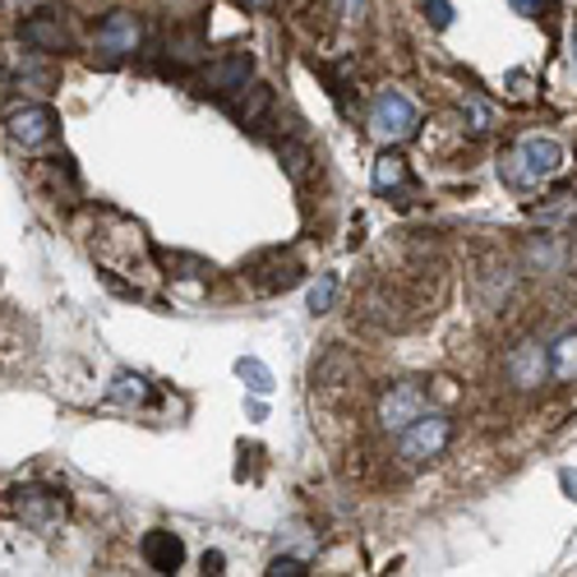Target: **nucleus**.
I'll use <instances>...</instances> for the list:
<instances>
[{
	"label": "nucleus",
	"instance_id": "1",
	"mask_svg": "<svg viewBox=\"0 0 577 577\" xmlns=\"http://www.w3.org/2000/svg\"><path fill=\"white\" fill-rule=\"evenodd\" d=\"M568 153H564V143L550 139V135H527L508 148V153L499 158V180L508 190H518V195H536L545 180H555L564 171Z\"/></svg>",
	"mask_w": 577,
	"mask_h": 577
},
{
	"label": "nucleus",
	"instance_id": "2",
	"mask_svg": "<svg viewBox=\"0 0 577 577\" xmlns=\"http://www.w3.org/2000/svg\"><path fill=\"white\" fill-rule=\"evenodd\" d=\"M416 126H420L416 102L407 93H398V88H384L370 107V135L379 143H407L416 135Z\"/></svg>",
	"mask_w": 577,
	"mask_h": 577
},
{
	"label": "nucleus",
	"instance_id": "3",
	"mask_svg": "<svg viewBox=\"0 0 577 577\" xmlns=\"http://www.w3.org/2000/svg\"><path fill=\"white\" fill-rule=\"evenodd\" d=\"M448 439H452V420L425 411L420 420H411L407 430L398 435V458H402L407 467H425V462L439 458V452L448 448Z\"/></svg>",
	"mask_w": 577,
	"mask_h": 577
},
{
	"label": "nucleus",
	"instance_id": "4",
	"mask_svg": "<svg viewBox=\"0 0 577 577\" xmlns=\"http://www.w3.org/2000/svg\"><path fill=\"white\" fill-rule=\"evenodd\" d=\"M425 411H430V398H425V388L416 379H398L392 388H384V398H379V425L388 435H402Z\"/></svg>",
	"mask_w": 577,
	"mask_h": 577
},
{
	"label": "nucleus",
	"instance_id": "5",
	"mask_svg": "<svg viewBox=\"0 0 577 577\" xmlns=\"http://www.w3.org/2000/svg\"><path fill=\"white\" fill-rule=\"evenodd\" d=\"M10 504H14L19 518L28 527H38V531H47V527H56L60 518H66V495L42 490V485H19Z\"/></svg>",
	"mask_w": 577,
	"mask_h": 577
},
{
	"label": "nucleus",
	"instance_id": "6",
	"mask_svg": "<svg viewBox=\"0 0 577 577\" xmlns=\"http://www.w3.org/2000/svg\"><path fill=\"white\" fill-rule=\"evenodd\" d=\"M504 375L518 388H540L545 379H550V347H540L536 338H523L504 356Z\"/></svg>",
	"mask_w": 577,
	"mask_h": 577
},
{
	"label": "nucleus",
	"instance_id": "7",
	"mask_svg": "<svg viewBox=\"0 0 577 577\" xmlns=\"http://www.w3.org/2000/svg\"><path fill=\"white\" fill-rule=\"evenodd\" d=\"M250 74H255V56H250V51H231V56L212 60V66L203 70V93H212V98L246 93Z\"/></svg>",
	"mask_w": 577,
	"mask_h": 577
},
{
	"label": "nucleus",
	"instance_id": "8",
	"mask_svg": "<svg viewBox=\"0 0 577 577\" xmlns=\"http://www.w3.org/2000/svg\"><path fill=\"white\" fill-rule=\"evenodd\" d=\"M56 126H60V116L51 111V107H19V111H10V120H6V130H10V139L19 143V148H42V143H51L56 139Z\"/></svg>",
	"mask_w": 577,
	"mask_h": 577
},
{
	"label": "nucleus",
	"instance_id": "9",
	"mask_svg": "<svg viewBox=\"0 0 577 577\" xmlns=\"http://www.w3.org/2000/svg\"><path fill=\"white\" fill-rule=\"evenodd\" d=\"M139 38H143V28H139V19H135L130 10H111V14L98 23V51H102L107 60H126V56L139 47Z\"/></svg>",
	"mask_w": 577,
	"mask_h": 577
},
{
	"label": "nucleus",
	"instance_id": "10",
	"mask_svg": "<svg viewBox=\"0 0 577 577\" xmlns=\"http://www.w3.org/2000/svg\"><path fill=\"white\" fill-rule=\"evenodd\" d=\"M375 195L388 203H411L416 199V176L398 153H379L375 162Z\"/></svg>",
	"mask_w": 577,
	"mask_h": 577
},
{
	"label": "nucleus",
	"instance_id": "11",
	"mask_svg": "<svg viewBox=\"0 0 577 577\" xmlns=\"http://www.w3.org/2000/svg\"><path fill=\"white\" fill-rule=\"evenodd\" d=\"M19 38L28 42V47H38V51H70V28L60 23V14L56 10H42V14H33V19H23L19 23Z\"/></svg>",
	"mask_w": 577,
	"mask_h": 577
},
{
	"label": "nucleus",
	"instance_id": "12",
	"mask_svg": "<svg viewBox=\"0 0 577 577\" xmlns=\"http://www.w3.org/2000/svg\"><path fill=\"white\" fill-rule=\"evenodd\" d=\"M139 550H143V564L153 573H180V564H186V540L171 536V531H148Z\"/></svg>",
	"mask_w": 577,
	"mask_h": 577
},
{
	"label": "nucleus",
	"instance_id": "13",
	"mask_svg": "<svg viewBox=\"0 0 577 577\" xmlns=\"http://www.w3.org/2000/svg\"><path fill=\"white\" fill-rule=\"evenodd\" d=\"M550 375L559 384H577V328L559 332L555 347H550Z\"/></svg>",
	"mask_w": 577,
	"mask_h": 577
},
{
	"label": "nucleus",
	"instance_id": "14",
	"mask_svg": "<svg viewBox=\"0 0 577 577\" xmlns=\"http://www.w3.org/2000/svg\"><path fill=\"white\" fill-rule=\"evenodd\" d=\"M236 375H240V384H246L250 392H259V398H268V392H272V370L263 366L259 356H240L236 360Z\"/></svg>",
	"mask_w": 577,
	"mask_h": 577
},
{
	"label": "nucleus",
	"instance_id": "15",
	"mask_svg": "<svg viewBox=\"0 0 577 577\" xmlns=\"http://www.w3.org/2000/svg\"><path fill=\"white\" fill-rule=\"evenodd\" d=\"M278 158H282V167H287V176L291 180H306L310 176V148L300 143V139H278Z\"/></svg>",
	"mask_w": 577,
	"mask_h": 577
},
{
	"label": "nucleus",
	"instance_id": "16",
	"mask_svg": "<svg viewBox=\"0 0 577 577\" xmlns=\"http://www.w3.org/2000/svg\"><path fill=\"white\" fill-rule=\"evenodd\" d=\"M111 402H120V407H143L148 402V379H139V375H116V384H111Z\"/></svg>",
	"mask_w": 577,
	"mask_h": 577
},
{
	"label": "nucleus",
	"instance_id": "17",
	"mask_svg": "<svg viewBox=\"0 0 577 577\" xmlns=\"http://www.w3.org/2000/svg\"><path fill=\"white\" fill-rule=\"evenodd\" d=\"M527 259H531L540 272H559V268H564V250L555 246V236H540V240H531Z\"/></svg>",
	"mask_w": 577,
	"mask_h": 577
},
{
	"label": "nucleus",
	"instance_id": "18",
	"mask_svg": "<svg viewBox=\"0 0 577 577\" xmlns=\"http://www.w3.org/2000/svg\"><path fill=\"white\" fill-rule=\"evenodd\" d=\"M246 93H250V102H240V107H231L236 111V120H240V126H255V120L268 111V102H272V93H268V88L263 83H250L246 88Z\"/></svg>",
	"mask_w": 577,
	"mask_h": 577
},
{
	"label": "nucleus",
	"instance_id": "19",
	"mask_svg": "<svg viewBox=\"0 0 577 577\" xmlns=\"http://www.w3.org/2000/svg\"><path fill=\"white\" fill-rule=\"evenodd\" d=\"M338 306V278L332 272H319V282L310 287V315H328Z\"/></svg>",
	"mask_w": 577,
	"mask_h": 577
},
{
	"label": "nucleus",
	"instance_id": "20",
	"mask_svg": "<svg viewBox=\"0 0 577 577\" xmlns=\"http://www.w3.org/2000/svg\"><path fill=\"white\" fill-rule=\"evenodd\" d=\"M263 573H268V577H306L310 568H306V559H296V555H278Z\"/></svg>",
	"mask_w": 577,
	"mask_h": 577
},
{
	"label": "nucleus",
	"instance_id": "21",
	"mask_svg": "<svg viewBox=\"0 0 577 577\" xmlns=\"http://www.w3.org/2000/svg\"><path fill=\"white\" fill-rule=\"evenodd\" d=\"M167 51H171V60H176V66H195V60H199V51H203V42H199V38H180V42H171Z\"/></svg>",
	"mask_w": 577,
	"mask_h": 577
},
{
	"label": "nucleus",
	"instance_id": "22",
	"mask_svg": "<svg viewBox=\"0 0 577 577\" xmlns=\"http://www.w3.org/2000/svg\"><path fill=\"white\" fill-rule=\"evenodd\" d=\"M425 19H430L439 33H444V28L452 23V6H448V0H425Z\"/></svg>",
	"mask_w": 577,
	"mask_h": 577
},
{
	"label": "nucleus",
	"instance_id": "23",
	"mask_svg": "<svg viewBox=\"0 0 577 577\" xmlns=\"http://www.w3.org/2000/svg\"><path fill=\"white\" fill-rule=\"evenodd\" d=\"M467 107H471V120H476V135H485V130H490V111H485V102L480 98H467Z\"/></svg>",
	"mask_w": 577,
	"mask_h": 577
},
{
	"label": "nucleus",
	"instance_id": "24",
	"mask_svg": "<svg viewBox=\"0 0 577 577\" xmlns=\"http://www.w3.org/2000/svg\"><path fill=\"white\" fill-rule=\"evenodd\" d=\"M508 6L518 10V14H527V19H536V14L545 10V0H508Z\"/></svg>",
	"mask_w": 577,
	"mask_h": 577
},
{
	"label": "nucleus",
	"instance_id": "25",
	"mask_svg": "<svg viewBox=\"0 0 577 577\" xmlns=\"http://www.w3.org/2000/svg\"><path fill=\"white\" fill-rule=\"evenodd\" d=\"M222 564H227L222 550H208V555H203V573H222Z\"/></svg>",
	"mask_w": 577,
	"mask_h": 577
},
{
	"label": "nucleus",
	"instance_id": "26",
	"mask_svg": "<svg viewBox=\"0 0 577 577\" xmlns=\"http://www.w3.org/2000/svg\"><path fill=\"white\" fill-rule=\"evenodd\" d=\"M564 490H568V499H577V471H564Z\"/></svg>",
	"mask_w": 577,
	"mask_h": 577
},
{
	"label": "nucleus",
	"instance_id": "27",
	"mask_svg": "<svg viewBox=\"0 0 577 577\" xmlns=\"http://www.w3.org/2000/svg\"><path fill=\"white\" fill-rule=\"evenodd\" d=\"M573 60H577V23H573Z\"/></svg>",
	"mask_w": 577,
	"mask_h": 577
}]
</instances>
